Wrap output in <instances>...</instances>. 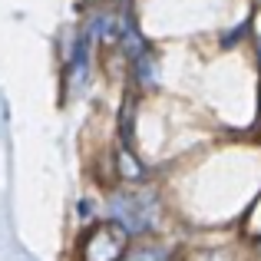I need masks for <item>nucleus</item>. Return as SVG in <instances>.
I'll return each instance as SVG.
<instances>
[{"instance_id": "obj_3", "label": "nucleus", "mask_w": 261, "mask_h": 261, "mask_svg": "<svg viewBox=\"0 0 261 261\" xmlns=\"http://www.w3.org/2000/svg\"><path fill=\"white\" fill-rule=\"evenodd\" d=\"M129 261H162V251H155V248H146V251H139V255H133Z\"/></svg>"}, {"instance_id": "obj_1", "label": "nucleus", "mask_w": 261, "mask_h": 261, "mask_svg": "<svg viewBox=\"0 0 261 261\" xmlns=\"http://www.w3.org/2000/svg\"><path fill=\"white\" fill-rule=\"evenodd\" d=\"M109 212L113 222H119L126 231H149L155 225V202L146 192H119L109 198Z\"/></svg>"}, {"instance_id": "obj_4", "label": "nucleus", "mask_w": 261, "mask_h": 261, "mask_svg": "<svg viewBox=\"0 0 261 261\" xmlns=\"http://www.w3.org/2000/svg\"><path fill=\"white\" fill-rule=\"evenodd\" d=\"M23 261H33V258H23Z\"/></svg>"}, {"instance_id": "obj_2", "label": "nucleus", "mask_w": 261, "mask_h": 261, "mask_svg": "<svg viewBox=\"0 0 261 261\" xmlns=\"http://www.w3.org/2000/svg\"><path fill=\"white\" fill-rule=\"evenodd\" d=\"M126 242H129V231L119 222H102L83 238L80 255H83V261H122Z\"/></svg>"}]
</instances>
